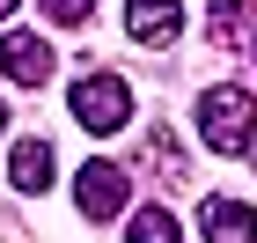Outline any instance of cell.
<instances>
[{
  "instance_id": "30bf717a",
  "label": "cell",
  "mask_w": 257,
  "mask_h": 243,
  "mask_svg": "<svg viewBox=\"0 0 257 243\" xmlns=\"http://www.w3.org/2000/svg\"><path fill=\"white\" fill-rule=\"evenodd\" d=\"M147 170H162L169 184H191V177H184V155H177V140H169V133H155V140H147Z\"/></svg>"
},
{
  "instance_id": "6da1fadb",
  "label": "cell",
  "mask_w": 257,
  "mask_h": 243,
  "mask_svg": "<svg viewBox=\"0 0 257 243\" xmlns=\"http://www.w3.org/2000/svg\"><path fill=\"white\" fill-rule=\"evenodd\" d=\"M198 140L213 147V155H250L257 147V96L235 89V81H220L198 96Z\"/></svg>"
},
{
  "instance_id": "ba28073f",
  "label": "cell",
  "mask_w": 257,
  "mask_h": 243,
  "mask_svg": "<svg viewBox=\"0 0 257 243\" xmlns=\"http://www.w3.org/2000/svg\"><path fill=\"white\" fill-rule=\"evenodd\" d=\"M125 243H184V228H177V214H169V206H140L133 228H125Z\"/></svg>"
},
{
  "instance_id": "7a4b0ae2",
  "label": "cell",
  "mask_w": 257,
  "mask_h": 243,
  "mask_svg": "<svg viewBox=\"0 0 257 243\" xmlns=\"http://www.w3.org/2000/svg\"><path fill=\"white\" fill-rule=\"evenodd\" d=\"M66 103H74L81 133H118V125H133V89H125L118 74H81Z\"/></svg>"
},
{
  "instance_id": "8fae6325",
  "label": "cell",
  "mask_w": 257,
  "mask_h": 243,
  "mask_svg": "<svg viewBox=\"0 0 257 243\" xmlns=\"http://www.w3.org/2000/svg\"><path fill=\"white\" fill-rule=\"evenodd\" d=\"M37 8L59 22V30H74V22H88V8H96V0H37Z\"/></svg>"
},
{
  "instance_id": "9c48e42d",
  "label": "cell",
  "mask_w": 257,
  "mask_h": 243,
  "mask_svg": "<svg viewBox=\"0 0 257 243\" xmlns=\"http://www.w3.org/2000/svg\"><path fill=\"white\" fill-rule=\"evenodd\" d=\"M206 30H213V44H235L250 30V0H213V22Z\"/></svg>"
},
{
  "instance_id": "52a82bcc",
  "label": "cell",
  "mask_w": 257,
  "mask_h": 243,
  "mask_svg": "<svg viewBox=\"0 0 257 243\" xmlns=\"http://www.w3.org/2000/svg\"><path fill=\"white\" fill-rule=\"evenodd\" d=\"M52 170H59V162H52V140H15V155H8V184H15V192H44Z\"/></svg>"
},
{
  "instance_id": "5bb4252c",
  "label": "cell",
  "mask_w": 257,
  "mask_h": 243,
  "mask_svg": "<svg viewBox=\"0 0 257 243\" xmlns=\"http://www.w3.org/2000/svg\"><path fill=\"white\" fill-rule=\"evenodd\" d=\"M250 52H257V30H250Z\"/></svg>"
},
{
  "instance_id": "277c9868",
  "label": "cell",
  "mask_w": 257,
  "mask_h": 243,
  "mask_svg": "<svg viewBox=\"0 0 257 243\" xmlns=\"http://www.w3.org/2000/svg\"><path fill=\"white\" fill-rule=\"evenodd\" d=\"M52 44L44 37H30V30H8V37H0V74L15 81V89H44V81H52Z\"/></svg>"
},
{
  "instance_id": "5b68a950",
  "label": "cell",
  "mask_w": 257,
  "mask_h": 243,
  "mask_svg": "<svg viewBox=\"0 0 257 243\" xmlns=\"http://www.w3.org/2000/svg\"><path fill=\"white\" fill-rule=\"evenodd\" d=\"M125 30H133L140 44H177L184 0H125Z\"/></svg>"
},
{
  "instance_id": "7c38bea8",
  "label": "cell",
  "mask_w": 257,
  "mask_h": 243,
  "mask_svg": "<svg viewBox=\"0 0 257 243\" xmlns=\"http://www.w3.org/2000/svg\"><path fill=\"white\" fill-rule=\"evenodd\" d=\"M8 15H15V0H0V22H8Z\"/></svg>"
},
{
  "instance_id": "3957f363",
  "label": "cell",
  "mask_w": 257,
  "mask_h": 243,
  "mask_svg": "<svg viewBox=\"0 0 257 243\" xmlns=\"http://www.w3.org/2000/svg\"><path fill=\"white\" fill-rule=\"evenodd\" d=\"M74 206L88 214V221H110V214L133 206V177H125L118 162H88V170L74 177Z\"/></svg>"
},
{
  "instance_id": "4fadbf2b",
  "label": "cell",
  "mask_w": 257,
  "mask_h": 243,
  "mask_svg": "<svg viewBox=\"0 0 257 243\" xmlns=\"http://www.w3.org/2000/svg\"><path fill=\"white\" fill-rule=\"evenodd\" d=\"M0 125H8V103H0Z\"/></svg>"
},
{
  "instance_id": "8992f818",
  "label": "cell",
  "mask_w": 257,
  "mask_h": 243,
  "mask_svg": "<svg viewBox=\"0 0 257 243\" xmlns=\"http://www.w3.org/2000/svg\"><path fill=\"white\" fill-rule=\"evenodd\" d=\"M198 228H206V243H257V214L242 199H206Z\"/></svg>"
}]
</instances>
